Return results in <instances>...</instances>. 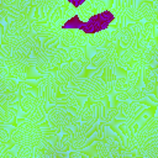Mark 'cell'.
<instances>
[{"label":"cell","instance_id":"6da1fadb","mask_svg":"<svg viewBox=\"0 0 158 158\" xmlns=\"http://www.w3.org/2000/svg\"><path fill=\"white\" fill-rule=\"evenodd\" d=\"M47 122L48 127L58 133H62L64 131L77 128L80 125L81 120L79 116L72 114L67 107L62 105H48Z\"/></svg>","mask_w":158,"mask_h":158},{"label":"cell","instance_id":"7a4b0ae2","mask_svg":"<svg viewBox=\"0 0 158 158\" xmlns=\"http://www.w3.org/2000/svg\"><path fill=\"white\" fill-rule=\"evenodd\" d=\"M32 12H35L32 1H27V0H1L0 1L1 23L7 25Z\"/></svg>","mask_w":158,"mask_h":158},{"label":"cell","instance_id":"3957f363","mask_svg":"<svg viewBox=\"0 0 158 158\" xmlns=\"http://www.w3.org/2000/svg\"><path fill=\"white\" fill-rule=\"evenodd\" d=\"M38 96L46 101L49 105H56L58 96H59V89L56 83L54 78V70L40 77V80L37 81V89H36Z\"/></svg>","mask_w":158,"mask_h":158},{"label":"cell","instance_id":"277c9868","mask_svg":"<svg viewBox=\"0 0 158 158\" xmlns=\"http://www.w3.org/2000/svg\"><path fill=\"white\" fill-rule=\"evenodd\" d=\"M144 110V106L142 102L137 101H117L116 105L112 107L115 120L118 121H133L136 120Z\"/></svg>","mask_w":158,"mask_h":158},{"label":"cell","instance_id":"5b68a950","mask_svg":"<svg viewBox=\"0 0 158 158\" xmlns=\"http://www.w3.org/2000/svg\"><path fill=\"white\" fill-rule=\"evenodd\" d=\"M21 100L19 83L12 78L0 77V102L17 104Z\"/></svg>","mask_w":158,"mask_h":158},{"label":"cell","instance_id":"8992f818","mask_svg":"<svg viewBox=\"0 0 158 158\" xmlns=\"http://www.w3.org/2000/svg\"><path fill=\"white\" fill-rule=\"evenodd\" d=\"M89 36L79 28H63L60 36V47L69 49L78 46H88Z\"/></svg>","mask_w":158,"mask_h":158},{"label":"cell","instance_id":"52a82bcc","mask_svg":"<svg viewBox=\"0 0 158 158\" xmlns=\"http://www.w3.org/2000/svg\"><path fill=\"white\" fill-rule=\"evenodd\" d=\"M75 12H77V9L72 2L65 0H59V4L56 7L48 23L56 27H62L68 20H70L75 15Z\"/></svg>","mask_w":158,"mask_h":158},{"label":"cell","instance_id":"ba28073f","mask_svg":"<svg viewBox=\"0 0 158 158\" xmlns=\"http://www.w3.org/2000/svg\"><path fill=\"white\" fill-rule=\"evenodd\" d=\"M86 98L74 94V93H68V94H59L57 104L56 105H62L64 107H67L72 114L79 116L80 111L83 110L84 105H85Z\"/></svg>","mask_w":158,"mask_h":158},{"label":"cell","instance_id":"9c48e42d","mask_svg":"<svg viewBox=\"0 0 158 158\" xmlns=\"http://www.w3.org/2000/svg\"><path fill=\"white\" fill-rule=\"evenodd\" d=\"M35 7V16L40 22L48 23L59 0H46V1H32Z\"/></svg>","mask_w":158,"mask_h":158},{"label":"cell","instance_id":"30bf717a","mask_svg":"<svg viewBox=\"0 0 158 158\" xmlns=\"http://www.w3.org/2000/svg\"><path fill=\"white\" fill-rule=\"evenodd\" d=\"M95 48H93L91 46H78V47H73V48H69L67 49L68 51V54H69V58L70 60H75V62H79L81 63L85 68L90 65V60H91V57L94 56L93 51Z\"/></svg>","mask_w":158,"mask_h":158},{"label":"cell","instance_id":"8fae6325","mask_svg":"<svg viewBox=\"0 0 158 158\" xmlns=\"http://www.w3.org/2000/svg\"><path fill=\"white\" fill-rule=\"evenodd\" d=\"M22 111L20 102L17 104H4L0 102V123L11 125L15 118L19 117Z\"/></svg>","mask_w":158,"mask_h":158},{"label":"cell","instance_id":"7c38bea8","mask_svg":"<svg viewBox=\"0 0 158 158\" xmlns=\"http://www.w3.org/2000/svg\"><path fill=\"white\" fill-rule=\"evenodd\" d=\"M84 69L85 67L79 63V62H75V60H69V62H65L63 63L57 70L68 80H73L75 78H79L81 77V74L84 73Z\"/></svg>","mask_w":158,"mask_h":158},{"label":"cell","instance_id":"4fadbf2b","mask_svg":"<svg viewBox=\"0 0 158 158\" xmlns=\"http://www.w3.org/2000/svg\"><path fill=\"white\" fill-rule=\"evenodd\" d=\"M111 32H112V30L104 28V30H100V31L90 35L89 36V46H91L96 51L98 49H104L107 46L109 41H110Z\"/></svg>","mask_w":158,"mask_h":158},{"label":"cell","instance_id":"5bb4252c","mask_svg":"<svg viewBox=\"0 0 158 158\" xmlns=\"http://www.w3.org/2000/svg\"><path fill=\"white\" fill-rule=\"evenodd\" d=\"M81 122H90L99 126V105L98 104H85L79 115Z\"/></svg>","mask_w":158,"mask_h":158},{"label":"cell","instance_id":"9a60e30c","mask_svg":"<svg viewBox=\"0 0 158 158\" xmlns=\"http://www.w3.org/2000/svg\"><path fill=\"white\" fill-rule=\"evenodd\" d=\"M96 11H95V7H94V4H93V0H89V1H84L77 10V15L78 17L81 20V21H89L93 15H95Z\"/></svg>","mask_w":158,"mask_h":158},{"label":"cell","instance_id":"2e32d148","mask_svg":"<svg viewBox=\"0 0 158 158\" xmlns=\"http://www.w3.org/2000/svg\"><path fill=\"white\" fill-rule=\"evenodd\" d=\"M69 158H83V154L80 151H72L69 154Z\"/></svg>","mask_w":158,"mask_h":158},{"label":"cell","instance_id":"e0dca14e","mask_svg":"<svg viewBox=\"0 0 158 158\" xmlns=\"http://www.w3.org/2000/svg\"><path fill=\"white\" fill-rule=\"evenodd\" d=\"M153 6L156 9V26H158V1H153Z\"/></svg>","mask_w":158,"mask_h":158},{"label":"cell","instance_id":"ac0fdd59","mask_svg":"<svg viewBox=\"0 0 158 158\" xmlns=\"http://www.w3.org/2000/svg\"><path fill=\"white\" fill-rule=\"evenodd\" d=\"M157 40H158V33H157Z\"/></svg>","mask_w":158,"mask_h":158},{"label":"cell","instance_id":"d6986e66","mask_svg":"<svg viewBox=\"0 0 158 158\" xmlns=\"http://www.w3.org/2000/svg\"><path fill=\"white\" fill-rule=\"evenodd\" d=\"M156 27H157V28H158V26H156Z\"/></svg>","mask_w":158,"mask_h":158}]
</instances>
